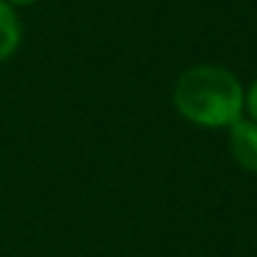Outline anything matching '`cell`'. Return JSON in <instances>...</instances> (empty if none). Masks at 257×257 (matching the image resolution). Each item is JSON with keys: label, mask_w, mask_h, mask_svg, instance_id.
Listing matches in <instances>:
<instances>
[{"label": "cell", "mask_w": 257, "mask_h": 257, "mask_svg": "<svg viewBox=\"0 0 257 257\" xmlns=\"http://www.w3.org/2000/svg\"><path fill=\"white\" fill-rule=\"evenodd\" d=\"M244 99L239 79L221 66L190 68L174 88V102L181 115L208 128L230 126L239 120Z\"/></svg>", "instance_id": "6da1fadb"}, {"label": "cell", "mask_w": 257, "mask_h": 257, "mask_svg": "<svg viewBox=\"0 0 257 257\" xmlns=\"http://www.w3.org/2000/svg\"><path fill=\"white\" fill-rule=\"evenodd\" d=\"M230 151L244 169L257 174V122L237 120L230 124Z\"/></svg>", "instance_id": "7a4b0ae2"}, {"label": "cell", "mask_w": 257, "mask_h": 257, "mask_svg": "<svg viewBox=\"0 0 257 257\" xmlns=\"http://www.w3.org/2000/svg\"><path fill=\"white\" fill-rule=\"evenodd\" d=\"M21 43V23L7 0H0V61L9 59Z\"/></svg>", "instance_id": "3957f363"}, {"label": "cell", "mask_w": 257, "mask_h": 257, "mask_svg": "<svg viewBox=\"0 0 257 257\" xmlns=\"http://www.w3.org/2000/svg\"><path fill=\"white\" fill-rule=\"evenodd\" d=\"M246 104H248V111H250V115H253V120L257 122V81L250 86L248 95H246Z\"/></svg>", "instance_id": "277c9868"}, {"label": "cell", "mask_w": 257, "mask_h": 257, "mask_svg": "<svg viewBox=\"0 0 257 257\" xmlns=\"http://www.w3.org/2000/svg\"><path fill=\"white\" fill-rule=\"evenodd\" d=\"M9 5H30V3H36V0H7Z\"/></svg>", "instance_id": "5b68a950"}]
</instances>
